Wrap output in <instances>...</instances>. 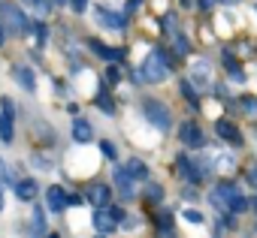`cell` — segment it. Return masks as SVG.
Returning <instances> with one entry per match:
<instances>
[{
	"label": "cell",
	"mask_w": 257,
	"mask_h": 238,
	"mask_svg": "<svg viewBox=\"0 0 257 238\" xmlns=\"http://www.w3.org/2000/svg\"><path fill=\"white\" fill-rule=\"evenodd\" d=\"M140 78H143V82H152V84L167 82V78H170V64H167V54H164V52H152V54L143 60Z\"/></svg>",
	"instance_id": "6da1fadb"
},
{
	"label": "cell",
	"mask_w": 257,
	"mask_h": 238,
	"mask_svg": "<svg viewBox=\"0 0 257 238\" xmlns=\"http://www.w3.org/2000/svg\"><path fill=\"white\" fill-rule=\"evenodd\" d=\"M143 112H146V118H149V124L158 127L161 133H167V130L173 127V114H170V108H167L164 102H158V100H146V102H143Z\"/></svg>",
	"instance_id": "7a4b0ae2"
},
{
	"label": "cell",
	"mask_w": 257,
	"mask_h": 238,
	"mask_svg": "<svg viewBox=\"0 0 257 238\" xmlns=\"http://www.w3.org/2000/svg\"><path fill=\"white\" fill-rule=\"evenodd\" d=\"M179 139H182L185 145H191V148H203V145H206V136H203V130H200L197 124H182V127H179Z\"/></svg>",
	"instance_id": "3957f363"
},
{
	"label": "cell",
	"mask_w": 257,
	"mask_h": 238,
	"mask_svg": "<svg viewBox=\"0 0 257 238\" xmlns=\"http://www.w3.org/2000/svg\"><path fill=\"white\" fill-rule=\"evenodd\" d=\"M0 12H4V22L10 28H16V34H25L28 30V18H25V12L19 6H0Z\"/></svg>",
	"instance_id": "277c9868"
},
{
	"label": "cell",
	"mask_w": 257,
	"mask_h": 238,
	"mask_svg": "<svg viewBox=\"0 0 257 238\" xmlns=\"http://www.w3.org/2000/svg\"><path fill=\"white\" fill-rule=\"evenodd\" d=\"M191 82L197 84V88H209V82H212V70H209V64L200 58V60H194V66H191Z\"/></svg>",
	"instance_id": "5b68a950"
},
{
	"label": "cell",
	"mask_w": 257,
	"mask_h": 238,
	"mask_svg": "<svg viewBox=\"0 0 257 238\" xmlns=\"http://www.w3.org/2000/svg\"><path fill=\"white\" fill-rule=\"evenodd\" d=\"M88 48L97 52V58H103V60H121V58H124L121 48H109V46H103L100 40H88Z\"/></svg>",
	"instance_id": "8992f818"
},
{
	"label": "cell",
	"mask_w": 257,
	"mask_h": 238,
	"mask_svg": "<svg viewBox=\"0 0 257 238\" xmlns=\"http://www.w3.org/2000/svg\"><path fill=\"white\" fill-rule=\"evenodd\" d=\"M112 220H115V217H112V211H109V208H103V205H100V208L94 211V229H97V232H103V235H106V232H112V229H115V223H112Z\"/></svg>",
	"instance_id": "52a82bcc"
},
{
	"label": "cell",
	"mask_w": 257,
	"mask_h": 238,
	"mask_svg": "<svg viewBox=\"0 0 257 238\" xmlns=\"http://www.w3.org/2000/svg\"><path fill=\"white\" fill-rule=\"evenodd\" d=\"M97 22L106 24V28H115V30H124V24H127V18L112 12V10H97Z\"/></svg>",
	"instance_id": "ba28073f"
},
{
	"label": "cell",
	"mask_w": 257,
	"mask_h": 238,
	"mask_svg": "<svg viewBox=\"0 0 257 238\" xmlns=\"http://www.w3.org/2000/svg\"><path fill=\"white\" fill-rule=\"evenodd\" d=\"M16 196H19L22 202H34V199H37V181H34V178L16 181Z\"/></svg>",
	"instance_id": "9c48e42d"
},
{
	"label": "cell",
	"mask_w": 257,
	"mask_h": 238,
	"mask_svg": "<svg viewBox=\"0 0 257 238\" xmlns=\"http://www.w3.org/2000/svg\"><path fill=\"white\" fill-rule=\"evenodd\" d=\"M224 70H227V76H230L233 82H239V84L245 82V70L239 66V60H236L230 52H224Z\"/></svg>",
	"instance_id": "30bf717a"
},
{
	"label": "cell",
	"mask_w": 257,
	"mask_h": 238,
	"mask_svg": "<svg viewBox=\"0 0 257 238\" xmlns=\"http://www.w3.org/2000/svg\"><path fill=\"white\" fill-rule=\"evenodd\" d=\"M46 199H49V208H52V211H64V208H67V193H64L58 184L46 190Z\"/></svg>",
	"instance_id": "8fae6325"
},
{
	"label": "cell",
	"mask_w": 257,
	"mask_h": 238,
	"mask_svg": "<svg viewBox=\"0 0 257 238\" xmlns=\"http://www.w3.org/2000/svg\"><path fill=\"white\" fill-rule=\"evenodd\" d=\"M13 76H16V82H19L25 90H37V82H34L31 66H13Z\"/></svg>",
	"instance_id": "7c38bea8"
},
{
	"label": "cell",
	"mask_w": 257,
	"mask_h": 238,
	"mask_svg": "<svg viewBox=\"0 0 257 238\" xmlns=\"http://www.w3.org/2000/svg\"><path fill=\"white\" fill-rule=\"evenodd\" d=\"M179 172H182V178H188V181H194V184L203 178V169H200V166H194L188 157H179Z\"/></svg>",
	"instance_id": "4fadbf2b"
},
{
	"label": "cell",
	"mask_w": 257,
	"mask_h": 238,
	"mask_svg": "<svg viewBox=\"0 0 257 238\" xmlns=\"http://www.w3.org/2000/svg\"><path fill=\"white\" fill-rule=\"evenodd\" d=\"M109 196H112V190H109L106 184H91V187H88V199H91L94 205H106Z\"/></svg>",
	"instance_id": "5bb4252c"
},
{
	"label": "cell",
	"mask_w": 257,
	"mask_h": 238,
	"mask_svg": "<svg viewBox=\"0 0 257 238\" xmlns=\"http://www.w3.org/2000/svg\"><path fill=\"white\" fill-rule=\"evenodd\" d=\"M115 184H118V190H121V196H124V199H131V196H134L131 172H127V169H115Z\"/></svg>",
	"instance_id": "9a60e30c"
},
{
	"label": "cell",
	"mask_w": 257,
	"mask_h": 238,
	"mask_svg": "<svg viewBox=\"0 0 257 238\" xmlns=\"http://www.w3.org/2000/svg\"><path fill=\"white\" fill-rule=\"evenodd\" d=\"M218 136L227 139V142H233V145H242V133H239L230 121H221V124H218Z\"/></svg>",
	"instance_id": "2e32d148"
},
{
	"label": "cell",
	"mask_w": 257,
	"mask_h": 238,
	"mask_svg": "<svg viewBox=\"0 0 257 238\" xmlns=\"http://www.w3.org/2000/svg\"><path fill=\"white\" fill-rule=\"evenodd\" d=\"M91 136H94V130H91V124L88 121H82V118H79V121L73 124V139L82 145V142H91Z\"/></svg>",
	"instance_id": "e0dca14e"
},
{
	"label": "cell",
	"mask_w": 257,
	"mask_h": 238,
	"mask_svg": "<svg viewBox=\"0 0 257 238\" xmlns=\"http://www.w3.org/2000/svg\"><path fill=\"white\" fill-rule=\"evenodd\" d=\"M127 172H131V178H134V181H146V178H149V166H146L143 160H137V157L127 163Z\"/></svg>",
	"instance_id": "ac0fdd59"
},
{
	"label": "cell",
	"mask_w": 257,
	"mask_h": 238,
	"mask_svg": "<svg viewBox=\"0 0 257 238\" xmlns=\"http://www.w3.org/2000/svg\"><path fill=\"white\" fill-rule=\"evenodd\" d=\"M0 142H13V118L0 112Z\"/></svg>",
	"instance_id": "d6986e66"
},
{
	"label": "cell",
	"mask_w": 257,
	"mask_h": 238,
	"mask_svg": "<svg viewBox=\"0 0 257 238\" xmlns=\"http://www.w3.org/2000/svg\"><path fill=\"white\" fill-rule=\"evenodd\" d=\"M52 4H55V0H25V6H31L40 16H49L52 12Z\"/></svg>",
	"instance_id": "ffe728a7"
},
{
	"label": "cell",
	"mask_w": 257,
	"mask_h": 238,
	"mask_svg": "<svg viewBox=\"0 0 257 238\" xmlns=\"http://www.w3.org/2000/svg\"><path fill=\"white\" fill-rule=\"evenodd\" d=\"M182 94L188 96V102H191V106H200V100H197V90H194V82H182Z\"/></svg>",
	"instance_id": "44dd1931"
},
{
	"label": "cell",
	"mask_w": 257,
	"mask_h": 238,
	"mask_svg": "<svg viewBox=\"0 0 257 238\" xmlns=\"http://www.w3.org/2000/svg\"><path fill=\"white\" fill-rule=\"evenodd\" d=\"M182 217H185L188 223H194V226H200V223H206V217H203L200 211H194V208H185V211H182Z\"/></svg>",
	"instance_id": "7402d4cb"
},
{
	"label": "cell",
	"mask_w": 257,
	"mask_h": 238,
	"mask_svg": "<svg viewBox=\"0 0 257 238\" xmlns=\"http://www.w3.org/2000/svg\"><path fill=\"white\" fill-rule=\"evenodd\" d=\"M31 232H37V235L46 232V220H43V211H40V208L34 211V226H31Z\"/></svg>",
	"instance_id": "603a6c76"
},
{
	"label": "cell",
	"mask_w": 257,
	"mask_h": 238,
	"mask_svg": "<svg viewBox=\"0 0 257 238\" xmlns=\"http://www.w3.org/2000/svg\"><path fill=\"white\" fill-rule=\"evenodd\" d=\"M233 163H236V160H233V154H218V169H221V172H230V169H233Z\"/></svg>",
	"instance_id": "cb8c5ba5"
},
{
	"label": "cell",
	"mask_w": 257,
	"mask_h": 238,
	"mask_svg": "<svg viewBox=\"0 0 257 238\" xmlns=\"http://www.w3.org/2000/svg\"><path fill=\"white\" fill-rule=\"evenodd\" d=\"M146 193H149V199H152V202H161V199H164L161 184H149V187H146Z\"/></svg>",
	"instance_id": "d4e9b609"
},
{
	"label": "cell",
	"mask_w": 257,
	"mask_h": 238,
	"mask_svg": "<svg viewBox=\"0 0 257 238\" xmlns=\"http://www.w3.org/2000/svg\"><path fill=\"white\" fill-rule=\"evenodd\" d=\"M242 108H245V114H257V100L254 96H245L242 100Z\"/></svg>",
	"instance_id": "484cf974"
},
{
	"label": "cell",
	"mask_w": 257,
	"mask_h": 238,
	"mask_svg": "<svg viewBox=\"0 0 257 238\" xmlns=\"http://www.w3.org/2000/svg\"><path fill=\"white\" fill-rule=\"evenodd\" d=\"M100 151H103V157H109V160H115V154H118L112 142H100Z\"/></svg>",
	"instance_id": "4316f807"
},
{
	"label": "cell",
	"mask_w": 257,
	"mask_h": 238,
	"mask_svg": "<svg viewBox=\"0 0 257 238\" xmlns=\"http://www.w3.org/2000/svg\"><path fill=\"white\" fill-rule=\"evenodd\" d=\"M34 36H37V42L43 46V42H46V24H34Z\"/></svg>",
	"instance_id": "83f0119b"
},
{
	"label": "cell",
	"mask_w": 257,
	"mask_h": 238,
	"mask_svg": "<svg viewBox=\"0 0 257 238\" xmlns=\"http://www.w3.org/2000/svg\"><path fill=\"white\" fill-rule=\"evenodd\" d=\"M31 163H34L37 169H52V160H46V157H37V154H34V160H31Z\"/></svg>",
	"instance_id": "f1b7e54d"
},
{
	"label": "cell",
	"mask_w": 257,
	"mask_h": 238,
	"mask_svg": "<svg viewBox=\"0 0 257 238\" xmlns=\"http://www.w3.org/2000/svg\"><path fill=\"white\" fill-rule=\"evenodd\" d=\"M97 106H100L103 112H109V114L115 112V106H112V100H106V96H100V100H97Z\"/></svg>",
	"instance_id": "f546056e"
},
{
	"label": "cell",
	"mask_w": 257,
	"mask_h": 238,
	"mask_svg": "<svg viewBox=\"0 0 257 238\" xmlns=\"http://www.w3.org/2000/svg\"><path fill=\"white\" fill-rule=\"evenodd\" d=\"M70 6H73L76 12H85V6H88V0H70Z\"/></svg>",
	"instance_id": "4dcf8cb0"
},
{
	"label": "cell",
	"mask_w": 257,
	"mask_h": 238,
	"mask_svg": "<svg viewBox=\"0 0 257 238\" xmlns=\"http://www.w3.org/2000/svg\"><path fill=\"white\" fill-rule=\"evenodd\" d=\"M176 48L185 54V52H188V40H185V36H176Z\"/></svg>",
	"instance_id": "1f68e13d"
},
{
	"label": "cell",
	"mask_w": 257,
	"mask_h": 238,
	"mask_svg": "<svg viewBox=\"0 0 257 238\" xmlns=\"http://www.w3.org/2000/svg\"><path fill=\"white\" fill-rule=\"evenodd\" d=\"M106 82H109V84H115V82H118V70H115V66H109V72H106Z\"/></svg>",
	"instance_id": "d6a6232c"
},
{
	"label": "cell",
	"mask_w": 257,
	"mask_h": 238,
	"mask_svg": "<svg viewBox=\"0 0 257 238\" xmlns=\"http://www.w3.org/2000/svg\"><path fill=\"white\" fill-rule=\"evenodd\" d=\"M0 181H13V178L7 175V163H4V160H0Z\"/></svg>",
	"instance_id": "836d02e7"
},
{
	"label": "cell",
	"mask_w": 257,
	"mask_h": 238,
	"mask_svg": "<svg viewBox=\"0 0 257 238\" xmlns=\"http://www.w3.org/2000/svg\"><path fill=\"white\" fill-rule=\"evenodd\" d=\"M67 205H82V196H67Z\"/></svg>",
	"instance_id": "e575fe53"
},
{
	"label": "cell",
	"mask_w": 257,
	"mask_h": 238,
	"mask_svg": "<svg viewBox=\"0 0 257 238\" xmlns=\"http://www.w3.org/2000/svg\"><path fill=\"white\" fill-rule=\"evenodd\" d=\"M248 181H251V184H257V169H251V172H248Z\"/></svg>",
	"instance_id": "d590c367"
},
{
	"label": "cell",
	"mask_w": 257,
	"mask_h": 238,
	"mask_svg": "<svg viewBox=\"0 0 257 238\" xmlns=\"http://www.w3.org/2000/svg\"><path fill=\"white\" fill-rule=\"evenodd\" d=\"M127 6H131V10H137V6H140V0H127Z\"/></svg>",
	"instance_id": "8d00e7d4"
},
{
	"label": "cell",
	"mask_w": 257,
	"mask_h": 238,
	"mask_svg": "<svg viewBox=\"0 0 257 238\" xmlns=\"http://www.w3.org/2000/svg\"><path fill=\"white\" fill-rule=\"evenodd\" d=\"M0 208H4V184H0Z\"/></svg>",
	"instance_id": "74e56055"
},
{
	"label": "cell",
	"mask_w": 257,
	"mask_h": 238,
	"mask_svg": "<svg viewBox=\"0 0 257 238\" xmlns=\"http://www.w3.org/2000/svg\"><path fill=\"white\" fill-rule=\"evenodd\" d=\"M0 46H4V34H0Z\"/></svg>",
	"instance_id": "f35d334b"
},
{
	"label": "cell",
	"mask_w": 257,
	"mask_h": 238,
	"mask_svg": "<svg viewBox=\"0 0 257 238\" xmlns=\"http://www.w3.org/2000/svg\"><path fill=\"white\" fill-rule=\"evenodd\" d=\"M254 211H257V199H254Z\"/></svg>",
	"instance_id": "ab89813d"
}]
</instances>
